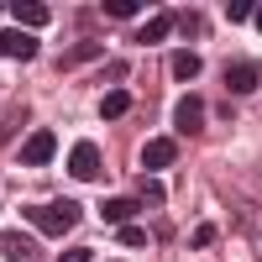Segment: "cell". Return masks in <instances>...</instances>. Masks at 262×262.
<instances>
[{"mask_svg": "<svg viewBox=\"0 0 262 262\" xmlns=\"http://www.w3.org/2000/svg\"><path fill=\"white\" fill-rule=\"evenodd\" d=\"M27 221L42 231V236H63V231H74L79 226V205L74 200H53V205H32L27 210Z\"/></svg>", "mask_w": 262, "mask_h": 262, "instance_id": "6da1fadb", "label": "cell"}, {"mask_svg": "<svg viewBox=\"0 0 262 262\" xmlns=\"http://www.w3.org/2000/svg\"><path fill=\"white\" fill-rule=\"evenodd\" d=\"M0 257L11 262H42V247L32 231H0Z\"/></svg>", "mask_w": 262, "mask_h": 262, "instance_id": "7a4b0ae2", "label": "cell"}, {"mask_svg": "<svg viewBox=\"0 0 262 262\" xmlns=\"http://www.w3.org/2000/svg\"><path fill=\"white\" fill-rule=\"evenodd\" d=\"M173 126H179V137H200V131H205V100L184 95L179 105H173Z\"/></svg>", "mask_w": 262, "mask_h": 262, "instance_id": "3957f363", "label": "cell"}, {"mask_svg": "<svg viewBox=\"0 0 262 262\" xmlns=\"http://www.w3.org/2000/svg\"><path fill=\"white\" fill-rule=\"evenodd\" d=\"M53 152H58L53 131H32V137L21 142V152H16V158L27 163V168H48V163H53Z\"/></svg>", "mask_w": 262, "mask_h": 262, "instance_id": "277c9868", "label": "cell"}, {"mask_svg": "<svg viewBox=\"0 0 262 262\" xmlns=\"http://www.w3.org/2000/svg\"><path fill=\"white\" fill-rule=\"evenodd\" d=\"M69 173H74V179H100V147L95 142H79L69 152Z\"/></svg>", "mask_w": 262, "mask_h": 262, "instance_id": "5b68a950", "label": "cell"}, {"mask_svg": "<svg viewBox=\"0 0 262 262\" xmlns=\"http://www.w3.org/2000/svg\"><path fill=\"white\" fill-rule=\"evenodd\" d=\"M0 53H6V58H21V63H32L37 58V37L32 32H0Z\"/></svg>", "mask_w": 262, "mask_h": 262, "instance_id": "8992f818", "label": "cell"}, {"mask_svg": "<svg viewBox=\"0 0 262 262\" xmlns=\"http://www.w3.org/2000/svg\"><path fill=\"white\" fill-rule=\"evenodd\" d=\"M257 84H262V69H257V63H231V69H226V90H231V95H252Z\"/></svg>", "mask_w": 262, "mask_h": 262, "instance_id": "52a82bcc", "label": "cell"}, {"mask_svg": "<svg viewBox=\"0 0 262 262\" xmlns=\"http://www.w3.org/2000/svg\"><path fill=\"white\" fill-rule=\"evenodd\" d=\"M173 158H179V147H173L168 137H152V142L142 147V168H147V173H158V168H168Z\"/></svg>", "mask_w": 262, "mask_h": 262, "instance_id": "ba28073f", "label": "cell"}, {"mask_svg": "<svg viewBox=\"0 0 262 262\" xmlns=\"http://www.w3.org/2000/svg\"><path fill=\"white\" fill-rule=\"evenodd\" d=\"M11 16H16L27 32H37V27H48V21H53V11H48V6H32V0H11Z\"/></svg>", "mask_w": 262, "mask_h": 262, "instance_id": "9c48e42d", "label": "cell"}, {"mask_svg": "<svg viewBox=\"0 0 262 262\" xmlns=\"http://www.w3.org/2000/svg\"><path fill=\"white\" fill-rule=\"evenodd\" d=\"M100 215H105L111 226H131V215H137V200H105V205H100Z\"/></svg>", "mask_w": 262, "mask_h": 262, "instance_id": "30bf717a", "label": "cell"}, {"mask_svg": "<svg viewBox=\"0 0 262 262\" xmlns=\"http://www.w3.org/2000/svg\"><path fill=\"white\" fill-rule=\"evenodd\" d=\"M126 111H131V95H126V90H111V95L100 100V116H105V121H121Z\"/></svg>", "mask_w": 262, "mask_h": 262, "instance_id": "8fae6325", "label": "cell"}, {"mask_svg": "<svg viewBox=\"0 0 262 262\" xmlns=\"http://www.w3.org/2000/svg\"><path fill=\"white\" fill-rule=\"evenodd\" d=\"M173 79H184V84H189V79H200V53H189V48H184V53H173Z\"/></svg>", "mask_w": 262, "mask_h": 262, "instance_id": "7c38bea8", "label": "cell"}, {"mask_svg": "<svg viewBox=\"0 0 262 262\" xmlns=\"http://www.w3.org/2000/svg\"><path fill=\"white\" fill-rule=\"evenodd\" d=\"M168 27H173L168 16H163V21H147V27H137V42H142V48H158V42L168 37Z\"/></svg>", "mask_w": 262, "mask_h": 262, "instance_id": "4fadbf2b", "label": "cell"}, {"mask_svg": "<svg viewBox=\"0 0 262 262\" xmlns=\"http://www.w3.org/2000/svg\"><path fill=\"white\" fill-rule=\"evenodd\" d=\"M173 27H179L184 37H200V32H205V21L194 16V11H179V16H173Z\"/></svg>", "mask_w": 262, "mask_h": 262, "instance_id": "5bb4252c", "label": "cell"}, {"mask_svg": "<svg viewBox=\"0 0 262 262\" xmlns=\"http://www.w3.org/2000/svg\"><path fill=\"white\" fill-rule=\"evenodd\" d=\"M116 242H121V247H142L147 231H137V226H116Z\"/></svg>", "mask_w": 262, "mask_h": 262, "instance_id": "9a60e30c", "label": "cell"}, {"mask_svg": "<svg viewBox=\"0 0 262 262\" xmlns=\"http://www.w3.org/2000/svg\"><path fill=\"white\" fill-rule=\"evenodd\" d=\"M105 16H137V0H105Z\"/></svg>", "mask_w": 262, "mask_h": 262, "instance_id": "2e32d148", "label": "cell"}, {"mask_svg": "<svg viewBox=\"0 0 262 262\" xmlns=\"http://www.w3.org/2000/svg\"><path fill=\"white\" fill-rule=\"evenodd\" d=\"M137 189H142V200H147V205H158V200H163V189H158V184H152V179H142Z\"/></svg>", "mask_w": 262, "mask_h": 262, "instance_id": "e0dca14e", "label": "cell"}, {"mask_svg": "<svg viewBox=\"0 0 262 262\" xmlns=\"http://www.w3.org/2000/svg\"><path fill=\"white\" fill-rule=\"evenodd\" d=\"M226 16H231V21H247V16H252V6H247V0H231Z\"/></svg>", "mask_w": 262, "mask_h": 262, "instance_id": "ac0fdd59", "label": "cell"}, {"mask_svg": "<svg viewBox=\"0 0 262 262\" xmlns=\"http://www.w3.org/2000/svg\"><path fill=\"white\" fill-rule=\"evenodd\" d=\"M58 262H90V247H69V252H63Z\"/></svg>", "mask_w": 262, "mask_h": 262, "instance_id": "d6986e66", "label": "cell"}, {"mask_svg": "<svg viewBox=\"0 0 262 262\" xmlns=\"http://www.w3.org/2000/svg\"><path fill=\"white\" fill-rule=\"evenodd\" d=\"M252 21H257V32H262V6H257V11H252Z\"/></svg>", "mask_w": 262, "mask_h": 262, "instance_id": "ffe728a7", "label": "cell"}]
</instances>
